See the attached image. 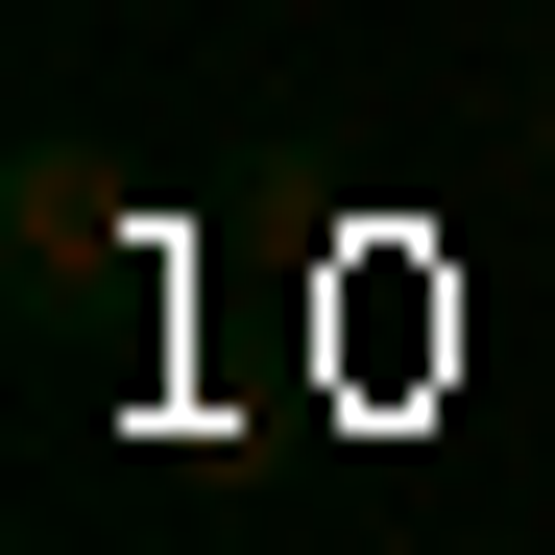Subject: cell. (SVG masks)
Listing matches in <instances>:
<instances>
[{"instance_id": "obj_1", "label": "cell", "mask_w": 555, "mask_h": 555, "mask_svg": "<svg viewBox=\"0 0 555 555\" xmlns=\"http://www.w3.org/2000/svg\"><path fill=\"white\" fill-rule=\"evenodd\" d=\"M98 266H121V194H98V145H25V291L73 314Z\"/></svg>"}, {"instance_id": "obj_2", "label": "cell", "mask_w": 555, "mask_h": 555, "mask_svg": "<svg viewBox=\"0 0 555 555\" xmlns=\"http://www.w3.org/2000/svg\"><path fill=\"white\" fill-rule=\"evenodd\" d=\"M531 98H555V49H531Z\"/></svg>"}]
</instances>
